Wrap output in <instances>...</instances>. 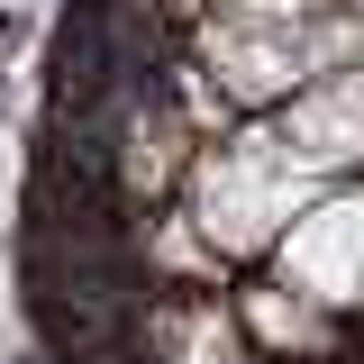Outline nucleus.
<instances>
[{"label": "nucleus", "mask_w": 364, "mask_h": 364, "mask_svg": "<svg viewBox=\"0 0 364 364\" xmlns=\"http://www.w3.org/2000/svg\"><path fill=\"white\" fill-rule=\"evenodd\" d=\"M328 191H337V182L318 173V164H301V155L273 136V119H237L219 146L191 155L173 210L200 228V246H210V255L228 264V282H237V273L264 264L273 237L301 219L310 200H328Z\"/></svg>", "instance_id": "nucleus-1"}, {"label": "nucleus", "mask_w": 364, "mask_h": 364, "mask_svg": "<svg viewBox=\"0 0 364 364\" xmlns=\"http://www.w3.org/2000/svg\"><path fill=\"white\" fill-rule=\"evenodd\" d=\"M255 273H273L282 291L318 301L328 318L364 328V182H337L328 200H310L301 219L273 237V255Z\"/></svg>", "instance_id": "nucleus-2"}, {"label": "nucleus", "mask_w": 364, "mask_h": 364, "mask_svg": "<svg viewBox=\"0 0 364 364\" xmlns=\"http://www.w3.org/2000/svg\"><path fill=\"white\" fill-rule=\"evenodd\" d=\"M273 136L301 164H318L328 182H364V64H337L310 91H291L273 109Z\"/></svg>", "instance_id": "nucleus-3"}]
</instances>
